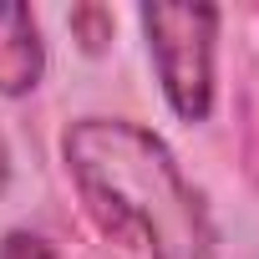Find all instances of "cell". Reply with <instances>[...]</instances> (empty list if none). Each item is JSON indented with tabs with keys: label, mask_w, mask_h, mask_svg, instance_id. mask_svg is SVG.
<instances>
[{
	"label": "cell",
	"mask_w": 259,
	"mask_h": 259,
	"mask_svg": "<svg viewBox=\"0 0 259 259\" xmlns=\"http://www.w3.org/2000/svg\"><path fill=\"white\" fill-rule=\"evenodd\" d=\"M148 56L168 107L183 122H208L213 112V56H219V6H143L138 11Z\"/></svg>",
	"instance_id": "7a4b0ae2"
},
{
	"label": "cell",
	"mask_w": 259,
	"mask_h": 259,
	"mask_svg": "<svg viewBox=\"0 0 259 259\" xmlns=\"http://www.w3.org/2000/svg\"><path fill=\"white\" fill-rule=\"evenodd\" d=\"M0 259H56V249L41 234H31V229H11L0 239Z\"/></svg>",
	"instance_id": "277c9868"
},
{
	"label": "cell",
	"mask_w": 259,
	"mask_h": 259,
	"mask_svg": "<svg viewBox=\"0 0 259 259\" xmlns=\"http://www.w3.org/2000/svg\"><path fill=\"white\" fill-rule=\"evenodd\" d=\"M46 76V41L31 6L0 0V97H26Z\"/></svg>",
	"instance_id": "3957f363"
},
{
	"label": "cell",
	"mask_w": 259,
	"mask_h": 259,
	"mask_svg": "<svg viewBox=\"0 0 259 259\" xmlns=\"http://www.w3.org/2000/svg\"><path fill=\"white\" fill-rule=\"evenodd\" d=\"M11 183V143H6V133H0V188Z\"/></svg>",
	"instance_id": "5b68a950"
},
{
	"label": "cell",
	"mask_w": 259,
	"mask_h": 259,
	"mask_svg": "<svg viewBox=\"0 0 259 259\" xmlns=\"http://www.w3.org/2000/svg\"><path fill=\"white\" fill-rule=\"evenodd\" d=\"M87 213L143 259H213V224L173 148L133 117H76L61 133Z\"/></svg>",
	"instance_id": "6da1fadb"
}]
</instances>
